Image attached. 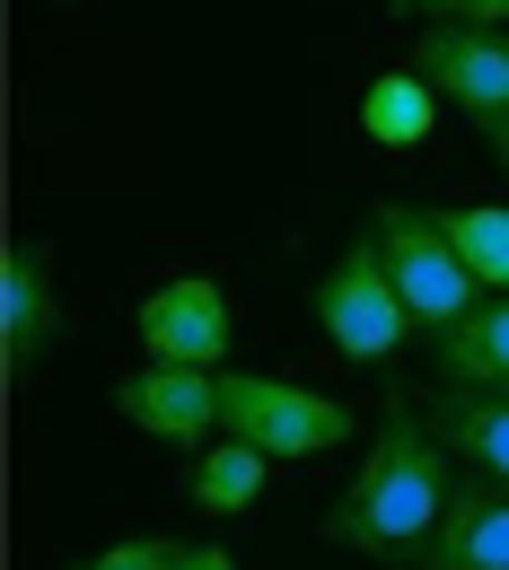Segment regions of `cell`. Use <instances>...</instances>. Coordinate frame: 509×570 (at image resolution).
<instances>
[{
  "label": "cell",
  "mask_w": 509,
  "mask_h": 570,
  "mask_svg": "<svg viewBox=\"0 0 509 570\" xmlns=\"http://www.w3.org/2000/svg\"><path fill=\"white\" fill-rule=\"evenodd\" d=\"M115 413L133 430H149L158 448H212L219 377L212 368H167V360H149V368H133V377L115 386Z\"/></svg>",
  "instance_id": "cell-7"
},
{
  "label": "cell",
  "mask_w": 509,
  "mask_h": 570,
  "mask_svg": "<svg viewBox=\"0 0 509 570\" xmlns=\"http://www.w3.org/2000/svg\"><path fill=\"white\" fill-rule=\"evenodd\" d=\"M316 334H325L343 360H395V352H404L413 307H404V298H395V282H386L378 237L343 246V255L325 264V282H316Z\"/></svg>",
  "instance_id": "cell-4"
},
{
  "label": "cell",
  "mask_w": 509,
  "mask_h": 570,
  "mask_svg": "<svg viewBox=\"0 0 509 570\" xmlns=\"http://www.w3.org/2000/svg\"><path fill=\"white\" fill-rule=\"evenodd\" d=\"M431 124H439V88L413 62L404 71H378L369 79V97H361V132L378 149H413V141H431Z\"/></svg>",
  "instance_id": "cell-12"
},
{
  "label": "cell",
  "mask_w": 509,
  "mask_h": 570,
  "mask_svg": "<svg viewBox=\"0 0 509 570\" xmlns=\"http://www.w3.org/2000/svg\"><path fill=\"white\" fill-rule=\"evenodd\" d=\"M185 562V544H167V535H133V544H106L88 570H176Z\"/></svg>",
  "instance_id": "cell-15"
},
{
  "label": "cell",
  "mask_w": 509,
  "mask_h": 570,
  "mask_svg": "<svg viewBox=\"0 0 509 570\" xmlns=\"http://www.w3.org/2000/svg\"><path fill=\"white\" fill-rule=\"evenodd\" d=\"M176 570H237V553H228V544H185Z\"/></svg>",
  "instance_id": "cell-17"
},
{
  "label": "cell",
  "mask_w": 509,
  "mask_h": 570,
  "mask_svg": "<svg viewBox=\"0 0 509 570\" xmlns=\"http://www.w3.org/2000/svg\"><path fill=\"white\" fill-rule=\"evenodd\" d=\"M448 500H457L448 492V439L431 422H413V413H395L378 430V448L361 456L352 492L334 500L325 535L369 553V562H413V553H431Z\"/></svg>",
  "instance_id": "cell-1"
},
{
  "label": "cell",
  "mask_w": 509,
  "mask_h": 570,
  "mask_svg": "<svg viewBox=\"0 0 509 570\" xmlns=\"http://www.w3.org/2000/svg\"><path fill=\"white\" fill-rule=\"evenodd\" d=\"M439 228H448V246L466 255L474 289L509 298V212H501V203H466V212H439Z\"/></svg>",
  "instance_id": "cell-14"
},
{
  "label": "cell",
  "mask_w": 509,
  "mask_h": 570,
  "mask_svg": "<svg viewBox=\"0 0 509 570\" xmlns=\"http://www.w3.org/2000/svg\"><path fill=\"white\" fill-rule=\"evenodd\" d=\"M448 18H457V27H501L509 0H448Z\"/></svg>",
  "instance_id": "cell-16"
},
{
  "label": "cell",
  "mask_w": 509,
  "mask_h": 570,
  "mask_svg": "<svg viewBox=\"0 0 509 570\" xmlns=\"http://www.w3.org/2000/svg\"><path fill=\"white\" fill-rule=\"evenodd\" d=\"M422 570H509V492L474 483V492L448 500V518H439Z\"/></svg>",
  "instance_id": "cell-9"
},
{
  "label": "cell",
  "mask_w": 509,
  "mask_h": 570,
  "mask_svg": "<svg viewBox=\"0 0 509 570\" xmlns=\"http://www.w3.org/2000/svg\"><path fill=\"white\" fill-rule=\"evenodd\" d=\"M431 430L448 439V456L474 465V483L509 492V395H448L431 413Z\"/></svg>",
  "instance_id": "cell-11"
},
{
  "label": "cell",
  "mask_w": 509,
  "mask_h": 570,
  "mask_svg": "<svg viewBox=\"0 0 509 570\" xmlns=\"http://www.w3.org/2000/svg\"><path fill=\"white\" fill-rule=\"evenodd\" d=\"M133 334H141L149 360H167V368H212L219 377V360L237 343V316H228V289H219L212 273H185V282H158L141 298Z\"/></svg>",
  "instance_id": "cell-5"
},
{
  "label": "cell",
  "mask_w": 509,
  "mask_h": 570,
  "mask_svg": "<svg viewBox=\"0 0 509 570\" xmlns=\"http://www.w3.org/2000/svg\"><path fill=\"white\" fill-rule=\"evenodd\" d=\"M395 9H422V18H448V0H395Z\"/></svg>",
  "instance_id": "cell-18"
},
{
  "label": "cell",
  "mask_w": 509,
  "mask_h": 570,
  "mask_svg": "<svg viewBox=\"0 0 509 570\" xmlns=\"http://www.w3.org/2000/svg\"><path fill=\"white\" fill-rule=\"evenodd\" d=\"M492 149H501V167H509V124H501V132H492Z\"/></svg>",
  "instance_id": "cell-19"
},
{
  "label": "cell",
  "mask_w": 509,
  "mask_h": 570,
  "mask_svg": "<svg viewBox=\"0 0 509 570\" xmlns=\"http://www.w3.org/2000/svg\"><path fill=\"white\" fill-rule=\"evenodd\" d=\"M62 334V289H53V264H45V246H18L9 255V273H0V343H9V368L27 377L45 343Z\"/></svg>",
  "instance_id": "cell-8"
},
{
  "label": "cell",
  "mask_w": 509,
  "mask_h": 570,
  "mask_svg": "<svg viewBox=\"0 0 509 570\" xmlns=\"http://www.w3.org/2000/svg\"><path fill=\"white\" fill-rule=\"evenodd\" d=\"M439 377L448 395H509V298H483L466 325L439 334Z\"/></svg>",
  "instance_id": "cell-10"
},
{
  "label": "cell",
  "mask_w": 509,
  "mask_h": 570,
  "mask_svg": "<svg viewBox=\"0 0 509 570\" xmlns=\"http://www.w3.org/2000/svg\"><path fill=\"white\" fill-rule=\"evenodd\" d=\"M219 439H246L264 448L273 465H298V456H325L352 439V413L316 386H291V377H255V368H219Z\"/></svg>",
  "instance_id": "cell-2"
},
{
  "label": "cell",
  "mask_w": 509,
  "mask_h": 570,
  "mask_svg": "<svg viewBox=\"0 0 509 570\" xmlns=\"http://www.w3.org/2000/svg\"><path fill=\"white\" fill-rule=\"evenodd\" d=\"M413 71L431 79L457 115H474L483 132L509 124V27H457V18H439L422 36V53H413Z\"/></svg>",
  "instance_id": "cell-6"
},
{
  "label": "cell",
  "mask_w": 509,
  "mask_h": 570,
  "mask_svg": "<svg viewBox=\"0 0 509 570\" xmlns=\"http://www.w3.org/2000/svg\"><path fill=\"white\" fill-rule=\"evenodd\" d=\"M369 237H378V255H386V282H395V298L413 307V325L448 334V325H466V316L483 307V289H474V273H466V255L448 246L439 212H413V203H378Z\"/></svg>",
  "instance_id": "cell-3"
},
{
  "label": "cell",
  "mask_w": 509,
  "mask_h": 570,
  "mask_svg": "<svg viewBox=\"0 0 509 570\" xmlns=\"http://www.w3.org/2000/svg\"><path fill=\"white\" fill-rule=\"evenodd\" d=\"M264 448H246V439H212L203 456H194V474H185V500L194 509H212V518H237V509H255L264 492Z\"/></svg>",
  "instance_id": "cell-13"
}]
</instances>
